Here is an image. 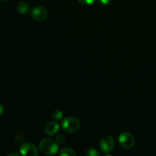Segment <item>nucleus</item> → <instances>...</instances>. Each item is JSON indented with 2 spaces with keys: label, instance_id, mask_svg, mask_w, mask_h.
<instances>
[{
  "label": "nucleus",
  "instance_id": "obj_16",
  "mask_svg": "<svg viewBox=\"0 0 156 156\" xmlns=\"http://www.w3.org/2000/svg\"><path fill=\"white\" fill-rule=\"evenodd\" d=\"M9 156H11V155H16V156H18V154H17V153H12V154H10V155H9Z\"/></svg>",
  "mask_w": 156,
  "mask_h": 156
},
{
  "label": "nucleus",
  "instance_id": "obj_8",
  "mask_svg": "<svg viewBox=\"0 0 156 156\" xmlns=\"http://www.w3.org/2000/svg\"><path fill=\"white\" fill-rule=\"evenodd\" d=\"M17 11L18 13L21 14V15H26L30 11V6H29L28 3L26 2H20L17 5Z\"/></svg>",
  "mask_w": 156,
  "mask_h": 156
},
{
  "label": "nucleus",
  "instance_id": "obj_5",
  "mask_svg": "<svg viewBox=\"0 0 156 156\" xmlns=\"http://www.w3.org/2000/svg\"><path fill=\"white\" fill-rule=\"evenodd\" d=\"M30 15L34 20L38 21V22H41V21H44V20L47 19V16H48V12L44 7L37 5L31 9Z\"/></svg>",
  "mask_w": 156,
  "mask_h": 156
},
{
  "label": "nucleus",
  "instance_id": "obj_11",
  "mask_svg": "<svg viewBox=\"0 0 156 156\" xmlns=\"http://www.w3.org/2000/svg\"><path fill=\"white\" fill-rule=\"evenodd\" d=\"M85 155L88 156H100V152L95 149H88L85 152Z\"/></svg>",
  "mask_w": 156,
  "mask_h": 156
},
{
  "label": "nucleus",
  "instance_id": "obj_7",
  "mask_svg": "<svg viewBox=\"0 0 156 156\" xmlns=\"http://www.w3.org/2000/svg\"><path fill=\"white\" fill-rule=\"evenodd\" d=\"M59 128H60V126L57 122H49L44 127V132H45L46 135L49 136H53L59 132Z\"/></svg>",
  "mask_w": 156,
  "mask_h": 156
},
{
  "label": "nucleus",
  "instance_id": "obj_1",
  "mask_svg": "<svg viewBox=\"0 0 156 156\" xmlns=\"http://www.w3.org/2000/svg\"><path fill=\"white\" fill-rule=\"evenodd\" d=\"M39 149L44 155H55L59 150V144L56 143V140L46 138L40 142Z\"/></svg>",
  "mask_w": 156,
  "mask_h": 156
},
{
  "label": "nucleus",
  "instance_id": "obj_15",
  "mask_svg": "<svg viewBox=\"0 0 156 156\" xmlns=\"http://www.w3.org/2000/svg\"><path fill=\"white\" fill-rule=\"evenodd\" d=\"M4 111H5L4 106H3V105H2V104L0 103V115L3 114V112H4Z\"/></svg>",
  "mask_w": 156,
  "mask_h": 156
},
{
  "label": "nucleus",
  "instance_id": "obj_2",
  "mask_svg": "<svg viewBox=\"0 0 156 156\" xmlns=\"http://www.w3.org/2000/svg\"><path fill=\"white\" fill-rule=\"evenodd\" d=\"M61 128L67 133H74L80 129V121L74 117H67L61 120Z\"/></svg>",
  "mask_w": 156,
  "mask_h": 156
},
{
  "label": "nucleus",
  "instance_id": "obj_17",
  "mask_svg": "<svg viewBox=\"0 0 156 156\" xmlns=\"http://www.w3.org/2000/svg\"><path fill=\"white\" fill-rule=\"evenodd\" d=\"M0 1H1V2H5V1H6V0H0Z\"/></svg>",
  "mask_w": 156,
  "mask_h": 156
},
{
  "label": "nucleus",
  "instance_id": "obj_6",
  "mask_svg": "<svg viewBox=\"0 0 156 156\" xmlns=\"http://www.w3.org/2000/svg\"><path fill=\"white\" fill-rule=\"evenodd\" d=\"M20 153L22 155L36 156L38 155V149L33 143H24L20 147Z\"/></svg>",
  "mask_w": 156,
  "mask_h": 156
},
{
  "label": "nucleus",
  "instance_id": "obj_12",
  "mask_svg": "<svg viewBox=\"0 0 156 156\" xmlns=\"http://www.w3.org/2000/svg\"><path fill=\"white\" fill-rule=\"evenodd\" d=\"M56 140V143H57L59 145L62 144V143L66 141V136L63 135V134H59V135L56 136V140Z\"/></svg>",
  "mask_w": 156,
  "mask_h": 156
},
{
  "label": "nucleus",
  "instance_id": "obj_9",
  "mask_svg": "<svg viewBox=\"0 0 156 156\" xmlns=\"http://www.w3.org/2000/svg\"><path fill=\"white\" fill-rule=\"evenodd\" d=\"M59 155L60 156H76L77 155L74 149L69 147L62 148L59 152Z\"/></svg>",
  "mask_w": 156,
  "mask_h": 156
},
{
  "label": "nucleus",
  "instance_id": "obj_3",
  "mask_svg": "<svg viewBox=\"0 0 156 156\" xmlns=\"http://www.w3.org/2000/svg\"><path fill=\"white\" fill-rule=\"evenodd\" d=\"M118 141L120 146L125 149H130L135 145V138L132 133L127 131H123L119 135Z\"/></svg>",
  "mask_w": 156,
  "mask_h": 156
},
{
  "label": "nucleus",
  "instance_id": "obj_14",
  "mask_svg": "<svg viewBox=\"0 0 156 156\" xmlns=\"http://www.w3.org/2000/svg\"><path fill=\"white\" fill-rule=\"evenodd\" d=\"M98 2L101 5H108L110 2H111V0H98Z\"/></svg>",
  "mask_w": 156,
  "mask_h": 156
},
{
  "label": "nucleus",
  "instance_id": "obj_4",
  "mask_svg": "<svg viewBox=\"0 0 156 156\" xmlns=\"http://www.w3.org/2000/svg\"><path fill=\"white\" fill-rule=\"evenodd\" d=\"M114 140L111 136L105 135L101 137L99 142V148L103 153L108 154L114 149Z\"/></svg>",
  "mask_w": 156,
  "mask_h": 156
},
{
  "label": "nucleus",
  "instance_id": "obj_13",
  "mask_svg": "<svg viewBox=\"0 0 156 156\" xmlns=\"http://www.w3.org/2000/svg\"><path fill=\"white\" fill-rule=\"evenodd\" d=\"M95 1L96 0H78V2L79 3H81L82 5H87L93 4Z\"/></svg>",
  "mask_w": 156,
  "mask_h": 156
},
{
  "label": "nucleus",
  "instance_id": "obj_10",
  "mask_svg": "<svg viewBox=\"0 0 156 156\" xmlns=\"http://www.w3.org/2000/svg\"><path fill=\"white\" fill-rule=\"evenodd\" d=\"M52 117L56 121H59V120H62L63 119V114L61 111H54L52 114Z\"/></svg>",
  "mask_w": 156,
  "mask_h": 156
}]
</instances>
